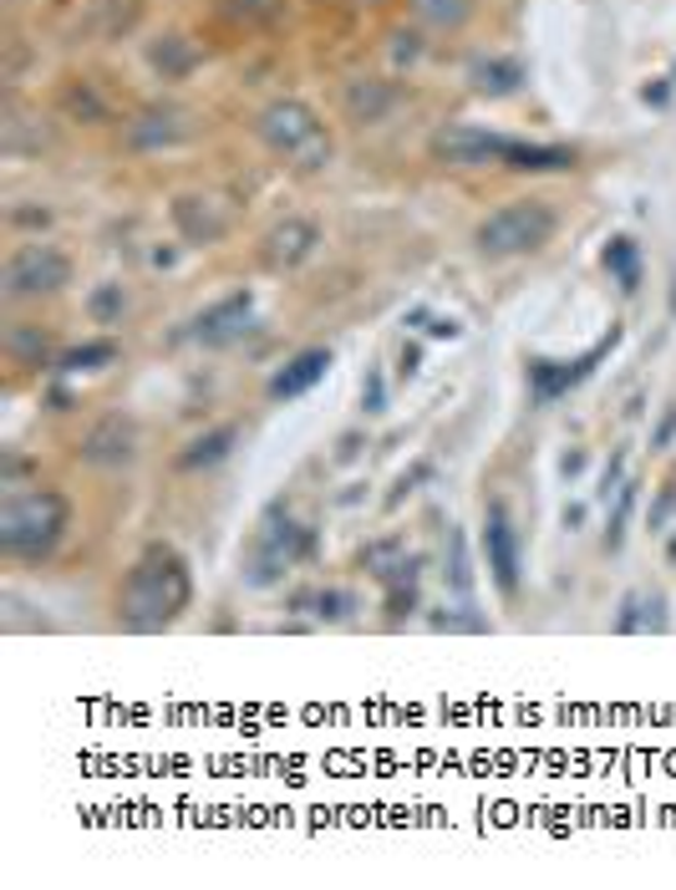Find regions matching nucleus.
<instances>
[{
	"instance_id": "nucleus-1",
	"label": "nucleus",
	"mask_w": 676,
	"mask_h": 890,
	"mask_svg": "<svg viewBox=\"0 0 676 890\" xmlns=\"http://www.w3.org/2000/svg\"><path fill=\"white\" fill-rule=\"evenodd\" d=\"M193 601V576L184 555L168 545H148L142 560L127 570L123 591H117V621L127 631H163L174 626Z\"/></svg>"
},
{
	"instance_id": "nucleus-2",
	"label": "nucleus",
	"mask_w": 676,
	"mask_h": 890,
	"mask_svg": "<svg viewBox=\"0 0 676 890\" xmlns=\"http://www.w3.org/2000/svg\"><path fill=\"white\" fill-rule=\"evenodd\" d=\"M72 504L57 489H11L0 504V549L11 560H41L66 534Z\"/></svg>"
},
{
	"instance_id": "nucleus-3",
	"label": "nucleus",
	"mask_w": 676,
	"mask_h": 890,
	"mask_svg": "<svg viewBox=\"0 0 676 890\" xmlns=\"http://www.w3.org/2000/svg\"><path fill=\"white\" fill-rule=\"evenodd\" d=\"M254 133L265 138L270 153L290 158L296 169H326V163H330V133H326V123H321L305 102H296V97L270 102V108L260 112Z\"/></svg>"
},
{
	"instance_id": "nucleus-4",
	"label": "nucleus",
	"mask_w": 676,
	"mask_h": 890,
	"mask_svg": "<svg viewBox=\"0 0 676 890\" xmlns=\"http://www.w3.org/2000/svg\"><path fill=\"white\" fill-rule=\"evenodd\" d=\"M554 230H560V214L544 199H514L478 224L473 245L484 255H493V260H503V255H529L539 245H550Z\"/></svg>"
},
{
	"instance_id": "nucleus-5",
	"label": "nucleus",
	"mask_w": 676,
	"mask_h": 890,
	"mask_svg": "<svg viewBox=\"0 0 676 890\" xmlns=\"http://www.w3.org/2000/svg\"><path fill=\"white\" fill-rule=\"evenodd\" d=\"M72 281V260H66L57 245H16L5 270H0V291L5 300H32V296H51Z\"/></svg>"
},
{
	"instance_id": "nucleus-6",
	"label": "nucleus",
	"mask_w": 676,
	"mask_h": 890,
	"mask_svg": "<svg viewBox=\"0 0 676 890\" xmlns=\"http://www.w3.org/2000/svg\"><path fill=\"white\" fill-rule=\"evenodd\" d=\"M484 555H488L493 585H499L503 595H519V570H524L519 530H514V519H509V509H503L499 499L484 509Z\"/></svg>"
},
{
	"instance_id": "nucleus-7",
	"label": "nucleus",
	"mask_w": 676,
	"mask_h": 890,
	"mask_svg": "<svg viewBox=\"0 0 676 890\" xmlns=\"http://www.w3.org/2000/svg\"><path fill=\"white\" fill-rule=\"evenodd\" d=\"M611 346H615V326H611V336H605V342H596L585 357H575V361H529V397H535V407H550L554 397H565L569 387H580Z\"/></svg>"
},
{
	"instance_id": "nucleus-8",
	"label": "nucleus",
	"mask_w": 676,
	"mask_h": 890,
	"mask_svg": "<svg viewBox=\"0 0 676 890\" xmlns=\"http://www.w3.org/2000/svg\"><path fill=\"white\" fill-rule=\"evenodd\" d=\"M133 454H138V428H133V418H123V412L97 418L77 443L82 463H102V469H123V463H133Z\"/></svg>"
},
{
	"instance_id": "nucleus-9",
	"label": "nucleus",
	"mask_w": 676,
	"mask_h": 890,
	"mask_svg": "<svg viewBox=\"0 0 676 890\" xmlns=\"http://www.w3.org/2000/svg\"><path fill=\"white\" fill-rule=\"evenodd\" d=\"M174 224L184 230V239L193 245H214V239L229 235V224H235V209L214 194H184L174 199Z\"/></svg>"
},
{
	"instance_id": "nucleus-10",
	"label": "nucleus",
	"mask_w": 676,
	"mask_h": 890,
	"mask_svg": "<svg viewBox=\"0 0 676 890\" xmlns=\"http://www.w3.org/2000/svg\"><path fill=\"white\" fill-rule=\"evenodd\" d=\"M514 143L499 138V133H478V127H448L433 138V153L458 163V169H478V163H503Z\"/></svg>"
},
{
	"instance_id": "nucleus-11",
	"label": "nucleus",
	"mask_w": 676,
	"mask_h": 890,
	"mask_svg": "<svg viewBox=\"0 0 676 890\" xmlns=\"http://www.w3.org/2000/svg\"><path fill=\"white\" fill-rule=\"evenodd\" d=\"M193 133L189 112L178 108H148L138 112L133 123H127V148H138V153H158V148H174Z\"/></svg>"
},
{
	"instance_id": "nucleus-12",
	"label": "nucleus",
	"mask_w": 676,
	"mask_h": 890,
	"mask_svg": "<svg viewBox=\"0 0 676 890\" xmlns=\"http://www.w3.org/2000/svg\"><path fill=\"white\" fill-rule=\"evenodd\" d=\"M321 245V230H315L311 219H285L265 235V265L270 270H296L305 265Z\"/></svg>"
},
{
	"instance_id": "nucleus-13",
	"label": "nucleus",
	"mask_w": 676,
	"mask_h": 890,
	"mask_svg": "<svg viewBox=\"0 0 676 890\" xmlns=\"http://www.w3.org/2000/svg\"><path fill=\"white\" fill-rule=\"evenodd\" d=\"M245 321H250V296L235 291V296L214 300L209 311L193 316L189 336H199V342H209V346H224V342H235V336H245Z\"/></svg>"
},
{
	"instance_id": "nucleus-14",
	"label": "nucleus",
	"mask_w": 676,
	"mask_h": 890,
	"mask_svg": "<svg viewBox=\"0 0 676 890\" xmlns=\"http://www.w3.org/2000/svg\"><path fill=\"white\" fill-rule=\"evenodd\" d=\"M326 367H330V351L326 346H311V351H300V357H290L275 372V382H270V397L275 403H290V397H305V392L326 376Z\"/></svg>"
},
{
	"instance_id": "nucleus-15",
	"label": "nucleus",
	"mask_w": 676,
	"mask_h": 890,
	"mask_svg": "<svg viewBox=\"0 0 676 890\" xmlns=\"http://www.w3.org/2000/svg\"><path fill=\"white\" fill-rule=\"evenodd\" d=\"M341 102H347L351 123H381V118L397 108V87L381 77H356V82H347Z\"/></svg>"
},
{
	"instance_id": "nucleus-16",
	"label": "nucleus",
	"mask_w": 676,
	"mask_h": 890,
	"mask_svg": "<svg viewBox=\"0 0 676 890\" xmlns=\"http://www.w3.org/2000/svg\"><path fill=\"white\" fill-rule=\"evenodd\" d=\"M239 443V428L235 422H224V428H214V433H204V437H193L189 448L178 454V463L184 469H214V463H224L229 458V448Z\"/></svg>"
},
{
	"instance_id": "nucleus-17",
	"label": "nucleus",
	"mask_w": 676,
	"mask_h": 890,
	"mask_svg": "<svg viewBox=\"0 0 676 890\" xmlns=\"http://www.w3.org/2000/svg\"><path fill=\"white\" fill-rule=\"evenodd\" d=\"M285 606L290 610H311V616H321V621H341V616H351V601L347 591H326V585H311V591H290L285 595Z\"/></svg>"
},
{
	"instance_id": "nucleus-18",
	"label": "nucleus",
	"mask_w": 676,
	"mask_h": 890,
	"mask_svg": "<svg viewBox=\"0 0 676 890\" xmlns=\"http://www.w3.org/2000/svg\"><path fill=\"white\" fill-rule=\"evenodd\" d=\"M138 11H142V0H92L87 5V26L112 41V36H123L138 21Z\"/></svg>"
},
{
	"instance_id": "nucleus-19",
	"label": "nucleus",
	"mask_w": 676,
	"mask_h": 890,
	"mask_svg": "<svg viewBox=\"0 0 676 890\" xmlns=\"http://www.w3.org/2000/svg\"><path fill=\"white\" fill-rule=\"evenodd\" d=\"M62 112H66V118H82V123H108V97H102V92H97V87H92V82H66V87H62Z\"/></svg>"
},
{
	"instance_id": "nucleus-20",
	"label": "nucleus",
	"mask_w": 676,
	"mask_h": 890,
	"mask_svg": "<svg viewBox=\"0 0 676 890\" xmlns=\"http://www.w3.org/2000/svg\"><path fill=\"white\" fill-rule=\"evenodd\" d=\"M148 57H153V66L163 77H189L193 66H199V51H193V41H184V36H158Z\"/></svg>"
},
{
	"instance_id": "nucleus-21",
	"label": "nucleus",
	"mask_w": 676,
	"mask_h": 890,
	"mask_svg": "<svg viewBox=\"0 0 676 890\" xmlns=\"http://www.w3.org/2000/svg\"><path fill=\"white\" fill-rule=\"evenodd\" d=\"M503 163H509V169H529V173H550V169H569V163H575V153H569V148H539V143H514Z\"/></svg>"
},
{
	"instance_id": "nucleus-22",
	"label": "nucleus",
	"mask_w": 676,
	"mask_h": 890,
	"mask_svg": "<svg viewBox=\"0 0 676 890\" xmlns=\"http://www.w3.org/2000/svg\"><path fill=\"white\" fill-rule=\"evenodd\" d=\"M412 16L438 26V32H453L473 16V0H412Z\"/></svg>"
},
{
	"instance_id": "nucleus-23",
	"label": "nucleus",
	"mask_w": 676,
	"mask_h": 890,
	"mask_svg": "<svg viewBox=\"0 0 676 890\" xmlns=\"http://www.w3.org/2000/svg\"><path fill=\"white\" fill-rule=\"evenodd\" d=\"M519 77H524V66L519 62H478L473 66V87L478 92H514L519 87Z\"/></svg>"
},
{
	"instance_id": "nucleus-24",
	"label": "nucleus",
	"mask_w": 676,
	"mask_h": 890,
	"mask_svg": "<svg viewBox=\"0 0 676 890\" xmlns=\"http://www.w3.org/2000/svg\"><path fill=\"white\" fill-rule=\"evenodd\" d=\"M123 311H127L123 285H97L92 296H87V316H92L97 326H112V321H123Z\"/></svg>"
},
{
	"instance_id": "nucleus-25",
	"label": "nucleus",
	"mask_w": 676,
	"mask_h": 890,
	"mask_svg": "<svg viewBox=\"0 0 676 890\" xmlns=\"http://www.w3.org/2000/svg\"><path fill=\"white\" fill-rule=\"evenodd\" d=\"M112 357H117L112 342H87V346H77V351H66L62 372H92V367H102V361H112Z\"/></svg>"
},
{
	"instance_id": "nucleus-26",
	"label": "nucleus",
	"mask_w": 676,
	"mask_h": 890,
	"mask_svg": "<svg viewBox=\"0 0 676 890\" xmlns=\"http://www.w3.org/2000/svg\"><path fill=\"white\" fill-rule=\"evenodd\" d=\"M605 265L621 275V291H636V245H630V239H611Z\"/></svg>"
},
{
	"instance_id": "nucleus-27",
	"label": "nucleus",
	"mask_w": 676,
	"mask_h": 890,
	"mask_svg": "<svg viewBox=\"0 0 676 890\" xmlns=\"http://www.w3.org/2000/svg\"><path fill=\"white\" fill-rule=\"evenodd\" d=\"M5 346H11V357H21V361H32V367H36V361H41V357H47V331H11V336H5Z\"/></svg>"
},
{
	"instance_id": "nucleus-28",
	"label": "nucleus",
	"mask_w": 676,
	"mask_h": 890,
	"mask_svg": "<svg viewBox=\"0 0 676 890\" xmlns=\"http://www.w3.org/2000/svg\"><path fill=\"white\" fill-rule=\"evenodd\" d=\"M224 16H235V21H275V16H280V0H224Z\"/></svg>"
},
{
	"instance_id": "nucleus-29",
	"label": "nucleus",
	"mask_w": 676,
	"mask_h": 890,
	"mask_svg": "<svg viewBox=\"0 0 676 890\" xmlns=\"http://www.w3.org/2000/svg\"><path fill=\"white\" fill-rule=\"evenodd\" d=\"M448 545H453V570H448V585H453L458 595H468L473 591V570H468V549H463V534H448Z\"/></svg>"
},
{
	"instance_id": "nucleus-30",
	"label": "nucleus",
	"mask_w": 676,
	"mask_h": 890,
	"mask_svg": "<svg viewBox=\"0 0 676 890\" xmlns=\"http://www.w3.org/2000/svg\"><path fill=\"white\" fill-rule=\"evenodd\" d=\"M362 407L366 412H387V382H381V372L366 376V387H362Z\"/></svg>"
},
{
	"instance_id": "nucleus-31",
	"label": "nucleus",
	"mask_w": 676,
	"mask_h": 890,
	"mask_svg": "<svg viewBox=\"0 0 676 890\" xmlns=\"http://www.w3.org/2000/svg\"><path fill=\"white\" fill-rule=\"evenodd\" d=\"M433 626L438 631H484V616H433Z\"/></svg>"
},
{
	"instance_id": "nucleus-32",
	"label": "nucleus",
	"mask_w": 676,
	"mask_h": 890,
	"mask_svg": "<svg viewBox=\"0 0 676 890\" xmlns=\"http://www.w3.org/2000/svg\"><path fill=\"white\" fill-rule=\"evenodd\" d=\"M672 437H676V407H666V418H661V428L651 433V448H672Z\"/></svg>"
},
{
	"instance_id": "nucleus-33",
	"label": "nucleus",
	"mask_w": 676,
	"mask_h": 890,
	"mask_svg": "<svg viewBox=\"0 0 676 890\" xmlns=\"http://www.w3.org/2000/svg\"><path fill=\"white\" fill-rule=\"evenodd\" d=\"M417 361H423V351H417V346H402V376L417 372Z\"/></svg>"
},
{
	"instance_id": "nucleus-34",
	"label": "nucleus",
	"mask_w": 676,
	"mask_h": 890,
	"mask_svg": "<svg viewBox=\"0 0 676 890\" xmlns=\"http://www.w3.org/2000/svg\"><path fill=\"white\" fill-rule=\"evenodd\" d=\"M672 560H676V540H672Z\"/></svg>"
}]
</instances>
